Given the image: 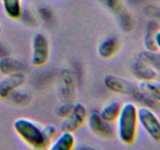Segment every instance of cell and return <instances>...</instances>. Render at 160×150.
Wrapping results in <instances>:
<instances>
[{
	"instance_id": "cell-1",
	"label": "cell",
	"mask_w": 160,
	"mask_h": 150,
	"mask_svg": "<svg viewBox=\"0 0 160 150\" xmlns=\"http://www.w3.org/2000/svg\"><path fill=\"white\" fill-rule=\"evenodd\" d=\"M116 131L119 140L125 145H132L138 137V106L133 102H127L121 106L116 121Z\"/></svg>"
},
{
	"instance_id": "cell-2",
	"label": "cell",
	"mask_w": 160,
	"mask_h": 150,
	"mask_svg": "<svg viewBox=\"0 0 160 150\" xmlns=\"http://www.w3.org/2000/svg\"><path fill=\"white\" fill-rule=\"evenodd\" d=\"M12 127L19 138L31 148L34 149H45L48 148L43 126L32 119L19 117L14 120Z\"/></svg>"
},
{
	"instance_id": "cell-3",
	"label": "cell",
	"mask_w": 160,
	"mask_h": 150,
	"mask_svg": "<svg viewBox=\"0 0 160 150\" xmlns=\"http://www.w3.org/2000/svg\"><path fill=\"white\" fill-rule=\"evenodd\" d=\"M138 123L148 137L154 142H160V120L152 109L147 106L138 107Z\"/></svg>"
},
{
	"instance_id": "cell-4",
	"label": "cell",
	"mask_w": 160,
	"mask_h": 150,
	"mask_svg": "<svg viewBox=\"0 0 160 150\" xmlns=\"http://www.w3.org/2000/svg\"><path fill=\"white\" fill-rule=\"evenodd\" d=\"M100 4L107 9L118 20L121 29L130 31L133 27V18L131 12L122 0H97Z\"/></svg>"
},
{
	"instance_id": "cell-5",
	"label": "cell",
	"mask_w": 160,
	"mask_h": 150,
	"mask_svg": "<svg viewBox=\"0 0 160 150\" xmlns=\"http://www.w3.org/2000/svg\"><path fill=\"white\" fill-rule=\"evenodd\" d=\"M49 56L50 45L48 38L43 33H37L32 40L31 63L34 67H43L48 62Z\"/></svg>"
},
{
	"instance_id": "cell-6",
	"label": "cell",
	"mask_w": 160,
	"mask_h": 150,
	"mask_svg": "<svg viewBox=\"0 0 160 150\" xmlns=\"http://www.w3.org/2000/svg\"><path fill=\"white\" fill-rule=\"evenodd\" d=\"M88 116V114L86 106L81 102L75 103L73 105L70 113L62 119L60 130L74 133L86 123Z\"/></svg>"
},
{
	"instance_id": "cell-7",
	"label": "cell",
	"mask_w": 160,
	"mask_h": 150,
	"mask_svg": "<svg viewBox=\"0 0 160 150\" xmlns=\"http://www.w3.org/2000/svg\"><path fill=\"white\" fill-rule=\"evenodd\" d=\"M103 84L108 90L119 95L131 96L138 88V84L115 74H107L103 78Z\"/></svg>"
},
{
	"instance_id": "cell-8",
	"label": "cell",
	"mask_w": 160,
	"mask_h": 150,
	"mask_svg": "<svg viewBox=\"0 0 160 150\" xmlns=\"http://www.w3.org/2000/svg\"><path fill=\"white\" fill-rule=\"evenodd\" d=\"M86 123L89 130L96 135L103 138H109L112 137L113 134L114 130L112 124L106 123L102 118L99 114V111H92L88 116Z\"/></svg>"
},
{
	"instance_id": "cell-9",
	"label": "cell",
	"mask_w": 160,
	"mask_h": 150,
	"mask_svg": "<svg viewBox=\"0 0 160 150\" xmlns=\"http://www.w3.org/2000/svg\"><path fill=\"white\" fill-rule=\"evenodd\" d=\"M25 80L26 77L23 72L4 75L0 80V98H8L12 92L24 84Z\"/></svg>"
},
{
	"instance_id": "cell-10",
	"label": "cell",
	"mask_w": 160,
	"mask_h": 150,
	"mask_svg": "<svg viewBox=\"0 0 160 150\" xmlns=\"http://www.w3.org/2000/svg\"><path fill=\"white\" fill-rule=\"evenodd\" d=\"M131 70L134 78L139 81H152L156 79L157 77V72L138 58H136L133 62Z\"/></svg>"
},
{
	"instance_id": "cell-11",
	"label": "cell",
	"mask_w": 160,
	"mask_h": 150,
	"mask_svg": "<svg viewBox=\"0 0 160 150\" xmlns=\"http://www.w3.org/2000/svg\"><path fill=\"white\" fill-rule=\"evenodd\" d=\"M120 48V41L116 36H109L99 42L97 48L98 56L105 59L113 57Z\"/></svg>"
},
{
	"instance_id": "cell-12",
	"label": "cell",
	"mask_w": 160,
	"mask_h": 150,
	"mask_svg": "<svg viewBox=\"0 0 160 150\" xmlns=\"http://www.w3.org/2000/svg\"><path fill=\"white\" fill-rule=\"evenodd\" d=\"M75 145L76 138L73 132L61 131L48 148L50 150H71L74 148Z\"/></svg>"
},
{
	"instance_id": "cell-13",
	"label": "cell",
	"mask_w": 160,
	"mask_h": 150,
	"mask_svg": "<svg viewBox=\"0 0 160 150\" xmlns=\"http://www.w3.org/2000/svg\"><path fill=\"white\" fill-rule=\"evenodd\" d=\"M59 92L62 98L65 101H69L74 95V78L71 72L66 69L62 70L60 73Z\"/></svg>"
},
{
	"instance_id": "cell-14",
	"label": "cell",
	"mask_w": 160,
	"mask_h": 150,
	"mask_svg": "<svg viewBox=\"0 0 160 150\" xmlns=\"http://www.w3.org/2000/svg\"><path fill=\"white\" fill-rule=\"evenodd\" d=\"M24 68V62L20 59L9 56H5L0 59V73L3 75L23 72Z\"/></svg>"
},
{
	"instance_id": "cell-15",
	"label": "cell",
	"mask_w": 160,
	"mask_h": 150,
	"mask_svg": "<svg viewBox=\"0 0 160 150\" xmlns=\"http://www.w3.org/2000/svg\"><path fill=\"white\" fill-rule=\"evenodd\" d=\"M159 29H160V27L159 23L156 20H151L148 22L143 38V45L145 50L158 51L155 37H156V34Z\"/></svg>"
},
{
	"instance_id": "cell-16",
	"label": "cell",
	"mask_w": 160,
	"mask_h": 150,
	"mask_svg": "<svg viewBox=\"0 0 160 150\" xmlns=\"http://www.w3.org/2000/svg\"><path fill=\"white\" fill-rule=\"evenodd\" d=\"M121 106L122 105L118 102H111L100 109L99 114L106 123L113 124L118 118Z\"/></svg>"
},
{
	"instance_id": "cell-17",
	"label": "cell",
	"mask_w": 160,
	"mask_h": 150,
	"mask_svg": "<svg viewBox=\"0 0 160 150\" xmlns=\"http://www.w3.org/2000/svg\"><path fill=\"white\" fill-rule=\"evenodd\" d=\"M3 10L12 20H19L23 14L22 0H2Z\"/></svg>"
},
{
	"instance_id": "cell-18",
	"label": "cell",
	"mask_w": 160,
	"mask_h": 150,
	"mask_svg": "<svg viewBox=\"0 0 160 150\" xmlns=\"http://www.w3.org/2000/svg\"><path fill=\"white\" fill-rule=\"evenodd\" d=\"M138 87L157 103H160V82L155 80L140 81Z\"/></svg>"
},
{
	"instance_id": "cell-19",
	"label": "cell",
	"mask_w": 160,
	"mask_h": 150,
	"mask_svg": "<svg viewBox=\"0 0 160 150\" xmlns=\"http://www.w3.org/2000/svg\"><path fill=\"white\" fill-rule=\"evenodd\" d=\"M137 58L152 67L156 72H160V52L158 51L144 50L140 52Z\"/></svg>"
},
{
	"instance_id": "cell-20",
	"label": "cell",
	"mask_w": 160,
	"mask_h": 150,
	"mask_svg": "<svg viewBox=\"0 0 160 150\" xmlns=\"http://www.w3.org/2000/svg\"><path fill=\"white\" fill-rule=\"evenodd\" d=\"M131 97L135 100V102L139 103L140 106H147V107H149L152 109H156L158 106V103L156 101H154L152 98H150L148 95H146L145 92H142L139 88V87L135 91V92L131 95Z\"/></svg>"
},
{
	"instance_id": "cell-21",
	"label": "cell",
	"mask_w": 160,
	"mask_h": 150,
	"mask_svg": "<svg viewBox=\"0 0 160 150\" xmlns=\"http://www.w3.org/2000/svg\"><path fill=\"white\" fill-rule=\"evenodd\" d=\"M8 98H10L12 102L15 103L16 105H20V106L27 104L28 102H29L30 99H31L28 92L19 90V88L12 92L10 95L8 97Z\"/></svg>"
},
{
	"instance_id": "cell-22",
	"label": "cell",
	"mask_w": 160,
	"mask_h": 150,
	"mask_svg": "<svg viewBox=\"0 0 160 150\" xmlns=\"http://www.w3.org/2000/svg\"><path fill=\"white\" fill-rule=\"evenodd\" d=\"M43 130L44 133H45V138H46L47 142L48 143V146H49L50 144L52 142V141L56 138V136L59 134L58 133V129L54 125L47 124L43 126Z\"/></svg>"
},
{
	"instance_id": "cell-23",
	"label": "cell",
	"mask_w": 160,
	"mask_h": 150,
	"mask_svg": "<svg viewBox=\"0 0 160 150\" xmlns=\"http://www.w3.org/2000/svg\"><path fill=\"white\" fill-rule=\"evenodd\" d=\"M145 13L153 18V20L160 22V6L154 5L148 6L145 8Z\"/></svg>"
},
{
	"instance_id": "cell-24",
	"label": "cell",
	"mask_w": 160,
	"mask_h": 150,
	"mask_svg": "<svg viewBox=\"0 0 160 150\" xmlns=\"http://www.w3.org/2000/svg\"><path fill=\"white\" fill-rule=\"evenodd\" d=\"M72 107H73V105L70 104V102H65L63 104L60 105L58 107L57 111H56L57 112V115L62 119H63L64 117H66L70 113L72 109Z\"/></svg>"
},
{
	"instance_id": "cell-25",
	"label": "cell",
	"mask_w": 160,
	"mask_h": 150,
	"mask_svg": "<svg viewBox=\"0 0 160 150\" xmlns=\"http://www.w3.org/2000/svg\"><path fill=\"white\" fill-rule=\"evenodd\" d=\"M38 13L40 15V17L45 22H50L52 20L53 18V14L51 9L48 7L45 6H42L39 8L38 9Z\"/></svg>"
},
{
	"instance_id": "cell-26",
	"label": "cell",
	"mask_w": 160,
	"mask_h": 150,
	"mask_svg": "<svg viewBox=\"0 0 160 150\" xmlns=\"http://www.w3.org/2000/svg\"><path fill=\"white\" fill-rule=\"evenodd\" d=\"M156 46H157V48L159 51H160V29H159L157 31L156 34Z\"/></svg>"
},
{
	"instance_id": "cell-27",
	"label": "cell",
	"mask_w": 160,
	"mask_h": 150,
	"mask_svg": "<svg viewBox=\"0 0 160 150\" xmlns=\"http://www.w3.org/2000/svg\"><path fill=\"white\" fill-rule=\"evenodd\" d=\"M2 26H1V24H0V34H1V33H2Z\"/></svg>"
}]
</instances>
